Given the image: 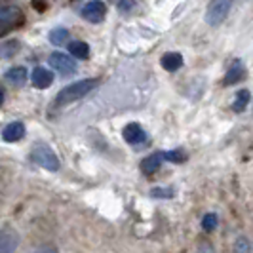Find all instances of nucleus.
I'll list each match as a JSON object with an SVG mask.
<instances>
[{
  "label": "nucleus",
  "mask_w": 253,
  "mask_h": 253,
  "mask_svg": "<svg viewBox=\"0 0 253 253\" xmlns=\"http://www.w3.org/2000/svg\"><path fill=\"white\" fill-rule=\"evenodd\" d=\"M25 23V13L19 4L10 0H0V38Z\"/></svg>",
  "instance_id": "nucleus-1"
},
{
  "label": "nucleus",
  "mask_w": 253,
  "mask_h": 253,
  "mask_svg": "<svg viewBox=\"0 0 253 253\" xmlns=\"http://www.w3.org/2000/svg\"><path fill=\"white\" fill-rule=\"evenodd\" d=\"M99 84L97 78H84V80H78L73 82L69 86H65L57 95H55V105L57 107H63V105H71V103L82 99L84 95H88L91 89Z\"/></svg>",
  "instance_id": "nucleus-2"
},
{
  "label": "nucleus",
  "mask_w": 253,
  "mask_h": 253,
  "mask_svg": "<svg viewBox=\"0 0 253 253\" xmlns=\"http://www.w3.org/2000/svg\"><path fill=\"white\" fill-rule=\"evenodd\" d=\"M31 160L38 164L40 168H44V169H48V171H57L59 169V158H57V154L55 151L51 149L48 143H42V141H38L33 145V151H31Z\"/></svg>",
  "instance_id": "nucleus-3"
},
{
  "label": "nucleus",
  "mask_w": 253,
  "mask_h": 253,
  "mask_svg": "<svg viewBox=\"0 0 253 253\" xmlns=\"http://www.w3.org/2000/svg\"><path fill=\"white\" fill-rule=\"evenodd\" d=\"M230 8H232V0H210V6L206 10V23L210 27L221 25L227 19Z\"/></svg>",
  "instance_id": "nucleus-4"
},
{
  "label": "nucleus",
  "mask_w": 253,
  "mask_h": 253,
  "mask_svg": "<svg viewBox=\"0 0 253 253\" xmlns=\"http://www.w3.org/2000/svg\"><path fill=\"white\" fill-rule=\"evenodd\" d=\"M48 63L53 71H57L59 75L63 76H71L76 73V61L73 57H69V55H65L61 51H53L50 53V57H48Z\"/></svg>",
  "instance_id": "nucleus-5"
},
{
  "label": "nucleus",
  "mask_w": 253,
  "mask_h": 253,
  "mask_svg": "<svg viewBox=\"0 0 253 253\" xmlns=\"http://www.w3.org/2000/svg\"><path fill=\"white\" fill-rule=\"evenodd\" d=\"M80 15L89 23H101L107 17V4L103 0H89L82 6Z\"/></svg>",
  "instance_id": "nucleus-6"
},
{
  "label": "nucleus",
  "mask_w": 253,
  "mask_h": 253,
  "mask_svg": "<svg viewBox=\"0 0 253 253\" xmlns=\"http://www.w3.org/2000/svg\"><path fill=\"white\" fill-rule=\"evenodd\" d=\"M19 246V234L10 225L0 227V253L15 252Z\"/></svg>",
  "instance_id": "nucleus-7"
},
{
  "label": "nucleus",
  "mask_w": 253,
  "mask_h": 253,
  "mask_svg": "<svg viewBox=\"0 0 253 253\" xmlns=\"http://www.w3.org/2000/svg\"><path fill=\"white\" fill-rule=\"evenodd\" d=\"M122 137L126 143L129 145H141V143H145L147 141V133H145V129L137 124V122H129L124 126L122 129Z\"/></svg>",
  "instance_id": "nucleus-8"
},
{
  "label": "nucleus",
  "mask_w": 253,
  "mask_h": 253,
  "mask_svg": "<svg viewBox=\"0 0 253 253\" xmlns=\"http://www.w3.org/2000/svg\"><path fill=\"white\" fill-rule=\"evenodd\" d=\"M246 78V67L240 59H236L234 63L228 67V71L225 73V78H223V86H234Z\"/></svg>",
  "instance_id": "nucleus-9"
},
{
  "label": "nucleus",
  "mask_w": 253,
  "mask_h": 253,
  "mask_svg": "<svg viewBox=\"0 0 253 253\" xmlns=\"http://www.w3.org/2000/svg\"><path fill=\"white\" fill-rule=\"evenodd\" d=\"M27 127L23 122H10L8 126L2 129V139L6 143H15V141H21L25 137Z\"/></svg>",
  "instance_id": "nucleus-10"
},
{
  "label": "nucleus",
  "mask_w": 253,
  "mask_h": 253,
  "mask_svg": "<svg viewBox=\"0 0 253 253\" xmlns=\"http://www.w3.org/2000/svg\"><path fill=\"white\" fill-rule=\"evenodd\" d=\"M31 80H33V86L38 89H46L51 86L53 82V73H50V69L46 67H35L33 75H31Z\"/></svg>",
  "instance_id": "nucleus-11"
},
{
  "label": "nucleus",
  "mask_w": 253,
  "mask_h": 253,
  "mask_svg": "<svg viewBox=\"0 0 253 253\" xmlns=\"http://www.w3.org/2000/svg\"><path fill=\"white\" fill-rule=\"evenodd\" d=\"M162 160H164V152H152L147 158L141 160V171H143L145 175H154V173L160 169Z\"/></svg>",
  "instance_id": "nucleus-12"
},
{
  "label": "nucleus",
  "mask_w": 253,
  "mask_h": 253,
  "mask_svg": "<svg viewBox=\"0 0 253 253\" xmlns=\"http://www.w3.org/2000/svg\"><path fill=\"white\" fill-rule=\"evenodd\" d=\"M160 65H162V69H166L168 73H175V71H179L183 67V55L179 51H168V53L162 55Z\"/></svg>",
  "instance_id": "nucleus-13"
},
{
  "label": "nucleus",
  "mask_w": 253,
  "mask_h": 253,
  "mask_svg": "<svg viewBox=\"0 0 253 253\" xmlns=\"http://www.w3.org/2000/svg\"><path fill=\"white\" fill-rule=\"evenodd\" d=\"M6 82H10L12 86H23L27 82V69L25 67H12L6 73Z\"/></svg>",
  "instance_id": "nucleus-14"
},
{
  "label": "nucleus",
  "mask_w": 253,
  "mask_h": 253,
  "mask_svg": "<svg viewBox=\"0 0 253 253\" xmlns=\"http://www.w3.org/2000/svg\"><path fill=\"white\" fill-rule=\"evenodd\" d=\"M69 53H71L73 57H76V59H88V57H89L88 42H82V40L69 42Z\"/></svg>",
  "instance_id": "nucleus-15"
},
{
  "label": "nucleus",
  "mask_w": 253,
  "mask_h": 253,
  "mask_svg": "<svg viewBox=\"0 0 253 253\" xmlns=\"http://www.w3.org/2000/svg\"><path fill=\"white\" fill-rule=\"evenodd\" d=\"M21 50L19 40H6L0 42V59H12L15 57V53Z\"/></svg>",
  "instance_id": "nucleus-16"
},
{
  "label": "nucleus",
  "mask_w": 253,
  "mask_h": 253,
  "mask_svg": "<svg viewBox=\"0 0 253 253\" xmlns=\"http://www.w3.org/2000/svg\"><path fill=\"white\" fill-rule=\"evenodd\" d=\"M250 101H252L250 91H248V89H240V91L236 93L234 101H232V111H234V113H244V111L248 109Z\"/></svg>",
  "instance_id": "nucleus-17"
},
{
  "label": "nucleus",
  "mask_w": 253,
  "mask_h": 253,
  "mask_svg": "<svg viewBox=\"0 0 253 253\" xmlns=\"http://www.w3.org/2000/svg\"><path fill=\"white\" fill-rule=\"evenodd\" d=\"M51 44H55V46H63L65 42L69 40V31L65 29V27H55V29H51L50 35H48Z\"/></svg>",
  "instance_id": "nucleus-18"
},
{
  "label": "nucleus",
  "mask_w": 253,
  "mask_h": 253,
  "mask_svg": "<svg viewBox=\"0 0 253 253\" xmlns=\"http://www.w3.org/2000/svg\"><path fill=\"white\" fill-rule=\"evenodd\" d=\"M187 158H189V154L183 149H173V151L164 152V160L171 162V164H183V162H187Z\"/></svg>",
  "instance_id": "nucleus-19"
},
{
  "label": "nucleus",
  "mask_w": 253,
  "mask_h": 253,
  "mask_svg": "<svg viewBox=\"0 0 253 253\" xmlns=\"http://www.w3.org/2000/svg\"><path fill=\"white\" fill-rule=\"evenodd\" d=\"M152 198H173V189L171 187H156L151 190Z\"/></svg>",
  "instance_id": "nucleus-20"
},
{
  "label": "nucleus",
  "mask_w": 253,
  "mask_h": 253,
  "mask_svg": "<svg viewBox=\"0 0 253 253\" xmlns=\"http://www.w3.org/2000/svg\"><path fill=\"white\" fill-rule=\"evenodd\" d=\"M217 227V215L215 213H206L202 219V228L206 232H211Z\"/></svg>",
  "instance_id": "nucleus-21"
},
{
  "label": "nucleus",
  "mask_w": 253,
  "mask_h": 253,
  "mask_svg": "<svg viewBox=\"0 0 253 253\" xmlns=\"http://www.w3.org/2000/svg\"><path fill=\"white\" fill-rule=\"evenodd\" d=\"M116 6H118V12L122 15H126V13H129L135 8V0H118Z\"/></svg>",
  "instance_id": "nucleus-22"
},
{
  "label": "nucleus",
  "mask_w": 253,
  "mask_h": 253,
  "mask_svg": "<svg viewBox=\"0 0 253 253\" xmlns=\"http://www.w3.org/2000/svg\"><path fill=\"white\" fill-rule=\"evenodd\" d=\"M234 250L236 252H252V244H248V238H238L234 244Z\"/></svg>",
  "instance_id": "nucleus-23"
},
{
  "label": "nucleus",
  "mask_w": 253,
  "mask_h": 253,
  "mask_svg": "<svg viewBox=\"0 0 253 253\" xmlns=\"http://www.w3.org/2000/svg\"><path fill=\"white\" fill-rule=\"evenodd\" d=\"M33 8L42 13V12H46L48 6H46V2H42V0H33Z\"/></svg>",
  "instance_id": "nucleus-24"
},
{
  "label": "nucleus",
  "mask_w": 253,
  "mask_h": 253,
  "mask_svg": "<svg viewBox=\"0 0 253 253\" xmlns=\"http://www.w3.org/2000/svg\"><path fill=\"white\" fill-rule=\"evenodd\" d=\"M2 103H4V91L0 89V105H2Z\"/></svg>",
  "instance_id": "nucleus-25"
},
{
  "label": "nucleus",
  "mask_w": 253,
  "mask_h": 253,
  "mask_svg": "<svg viewBox=\"0 0 253 253\" xmlns=\"http://www.w3.org/2000/svg\"><path fill=\"white\" fill-rule=\"evenodd\" d=\"M111 2H118V0H111Z\"/></svg>",
  "instance_id": "nucleus-26"
}]
</instances>
